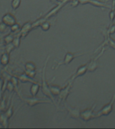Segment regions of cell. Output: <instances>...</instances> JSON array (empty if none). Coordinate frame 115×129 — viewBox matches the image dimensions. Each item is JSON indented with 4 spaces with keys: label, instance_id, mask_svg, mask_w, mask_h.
Masks as SVG:
<instances>
[{
    "label": "cell",
    "instance_id": "cell-36",
    "mask_svg": "<svg viewBox=\"0 0 115 129\" xmlns=\"http://www.w3.org/2000/svg\"><path fill=\"white\" fill-rule=\"evenodd\" d=\"M115 4V0H112V7H114Z\"/></svg>",
    "mask_w": 115,
    "mask_h": 129
},
{
    "label": "cell",
    "instance_id": "cell-16",
    "mask_svg": "<svg viewBox=\"0 0 115 129\" xmlns=\"http://www.w3.org/2000/svg\"><path fill=\"white\" fill-rule=\"evenodd\" d=\"M40 84L39 83H32V85L30 87V94L33 97L36 96V95L38 94V91H39V89H40Z\"/></svg>",
    "mask_w": 115,
    "mask_h": 129
},
{
    "label": "cell",
    "instance_id": "cell-9",
    "mask_svg": "<svg viewBox=\"0 0 115 129\" xmlns=\"http://www.w3.org/2000/svg\"><path fill=\"white\" fill-rule=\"evenodd\" d=\"M64 107L66 111L67 112V117L71 118L79 119L80 118V109L79 108H73L70 106L69 105L67 104V102L64 103Z\"/></svg>",
    "mask_w": 115,
    "mask_h": 129
},
{
    "label": "cell",
    "instance_id": "cell-22",
    "mask_svg": "<svg viewBox=\"0 0 115 129\" xmlns=\"http://www.w3.org/2000/svg\"><path fill=\"white\" fill-rule=\"evenodd\" d=\"M24 66H25V70H27V71L36 70V64H34L33 62H31V61H29V62H26Z\"/></svg>",
    "mask_w": 115,
    "mask_h": 129
},
{
    "label": "cell",
    "instance_id": "cell-10",
    "mask_svg": "<svg viewBox=\"0 0 115 129\" xmlns=\"http://www.w3.org/2000/svg\"><path fill=\"white\" fill-rule=\"evenodd\" d=\"M79 4L85 5V4H91L92 6L100 8H110V6L107 4L102 0H79Z\"/></svg>",
    "mask_w": 115,
    "mask_h": 129
},
{
    "label": "cell",
    "instance_id": "cell-18",
    "mask_svg": "<svg viewBox=\"0 0 115 129\" xmlns=\"http://www.w3.org/2000/svg\"><path fill=\"white\" fill-rule=\"evenodd\" d=\"M49 89L53 96H58L61 90V87L56 85H49Z\"/></svg>",
    "mask_w": 115,
    "mask_h": 129
},
{
    "label": "cell",
    "instance_id": "cell-4",
    "mask_svg": "<svg viewBox=\"0 0 115 129\" xmlns=\"http://www.w3.org/2000/svg\"><path fill=\"white\" fill-rule=\"evenodd\" d=\"M115 102V94L113 95L112 98V100H110V102L107 104L105 106L102 107V108L100 110L96 112V118H100L101 116H106L108 115H109L110 114L113 110V106H114V103Z\"/></svg>",
    "mask_w": 115,
    "mask_h": 129
},
{
    "label": "cell",
    "instance_id": "cell-30",
    "mask_svg": "<svg viewBox=\"0 0 115 129\" xmlns=\"http://www.w3.org/2000/svg\"><path fill=\"white\" fill-rule=\"evenodd\" d=\"M24 73H26L28 76H29L31 78L34 79L36 76V70L35 71H27V70H24Z\"/></svg>",
    "mask_w": 115,
    "mask_h": 129
},
{
    "label": "cell",
    "instance_id": "cell-8",
    "mask_svg": "<svg viewBox=\"0 0 115 129\" xmlns=\"http://www.w3.org/2000/svg\"><path fill=\"white\" fill-rule=\"evenodd\" d=\"M106 50V46L103 47L102 48L101 51L98 53V54L94 58H92L90 62L88 63V71L89 72H94L96 70L98 67V60L100 56H102L103 53L104 52L105 50Z\"/></svg>",
    "mask_w": 115,
    "mask_h": 129
},
{
    "label": "cell",
    "instance_id": "cell-23",
    "mask_svg": "<svg viewBox=\"0 0 115 129\" xmlns=\"http://www.w3.org/2000/svg\"><path fill=\"white\" fill-rule=\"evenodd\" d=\"M40 27L41 28L42 31H44V32H46V31H48L50 28V23L48 22V20H46L45 21L42 22V24H40Z\"/></svg>",
    "mask_w": 115,
    "mask_h": 129
},
{
    "label": "cell",
    "instance_id": "cell-13",
    "mask_svg": "<svg viewBox=\"0 0 115 129\" xmlns=\"http://www.w3.org/2000/svg\"><path fill=\"white\" fill-rule=\"evenodd\" d=\"M32 30H33V28H32V23H31L30 22H28L26 24H24L23 25L21 29L20 30V33L21 34V36H22V38H24L26 37L29 32L31 31Z\"/></svg>",
    "mask_w": 115,
    "mask_h": 129
},
{
    "label": "cell",
    "instance_id": "cell-2",
    "mask_svg": "<svg viewBox=\"0 0 115 129\" xmlns=\"http://www.w3.org/2000/svg\"><path fill=\"white\" fill-rule=\"evenodd\" d=\"M90 51H85V52H67L66 54H65V56L63 60H61L59 62H58L56 64H54V66L52 67V69H57L61 66V65H63V64H65V65H67L70 63L72 60H73L74 58H75L76 57H78V56H80L83 54H85L89 52Z\"/></svg>",
    "mask_w": 115,
    "mask_h": 129
},
{
    "label": "cell",
    "instance_id": "cell-31",
    "mask_svg": "<svg viewBox=\"0 0 115 129\" xmlns=\"http://www.w3.org/2000/svg\"><path fill=\"white\" fill-rule=\"evenodd\" d=\"M109 18L110 20V23L114 20L115 18V14H114V7H112V10L109 13Z\"/></svg>",
    "mask_w": 115,
    "mask_h": 129
},
{
    "label": "cell",
    "instance_id": "cell-20",
    "mask_svg": "<svg viewBox=\"0 0 115 129\" xmlns=\"http://www.w3.org/2000/svg\"><path fill=\"white\" fill-rule=\"evenodd\" d=\"M14 98H12V100H11V104H10V106L8 107V108L6 110V111H4V112L7 116L10 118L12 116V115L14 114Z\"/></svg>",
    "mask_w": 115,
    "mask_h": 129
},
{
    "label": "cell",
    "instance_id": "cell-5",
    "mask_svg": "<svg viewBox=\"0 0 115 129\" xmlns=\"http://www.w3.org/2000/svg\"><path fill=\"white\" fill-rule=\"evenodd\" d=\"M96 107V104H94L90 108L85 109L80 112V118L84 122L88 121L96 118V112L94 110Z\"/></svg>",
    "mask_w": 115,
    "mask_h": 129
},
{
    "label": "cell",
    "instance_id": "cell-19",
    "mask_svg": "<svg viewBox=\"0 0 115 129\" xmlns=\"http://www.w3.org/2000/svg\"><path fill=\"white\" fill-rule=\"evenodd\" d=\"M9 62H10V54L5 52L0 56V64L3 66H6Z\"/></svg>",
    "mask_w": 115,
    "mask_h": 129
},
{
    "label": "cell",
    "instance_id": "cell-29",
    "mask_svg": "<svg viewBox=\"0 0 115 129\" xmlns=\"http://www.w3.org/2000/svg\"><path fill=\"white\" fill-rule=\"evenodd\" d=\"M6 90H8L10 93H12L14 91V90H15V89H14V86L13 83H12L11 81H9L7 83V87H6Z\"/></svg>",
    "mask_w": 115,
    "mask_h": 129
},
{
    "label": "cell",
    "instance_id": "cell-6",
    "mask_svg": "<svg viewBox=\"0 0 115 129\" xmlns=\"http://www.w3.org/2000/svg\"><path fill=\"white\" fill-rule=\"evenodd\" d=\"M73 87V83H67L65 87L61 88V92L58 95V104H60L61 103H65L67 102V98L69 96V95L70 94L71 89Z\"/></svg>",
    "mask_w": 115,
    "mask_h": 129
},
{
    "label": "cell",
    "instance_id": "cell-12",
    "mask_svg": "<svg viewBox=\"0 0 115 129\" xmlns=\"http://www.w3.org/2000/svg\"><path fill=\"white\" fill-rule=\"evenodd\" d=\"M2 22L6 24L7 26H10V27L17 22L15 16L11 13H7L5 15H4V16L2 17Z\"/></svg>",
    "mask_w": 115,
    "mask_h": 129
},
{
    "label": "cell",
    "instance_id": "cell-3",
    "mask_svg": "<svg viewBox=\"0 0 115 129\" xmlns=\"http://www.w3.org/2000/svg\"><path fill=\"white\" fill-rule=\"evenodd\" d=\"M23 102L27 104L29 107H33L37 104H51L52 102L48 98H36V96L32 98H21ZM53 104V103H52Z\"/></svg>",
    "mask_w": 115,
    "mask_h": 129
},
{
    "label": "cell",
    "instance_id": "cell-15",
    "mask_svg": "<svg viewBox=\"0 0 115 129\" xmlns=\"http://www.w3.org/2000/svg\"><path fill=\"white\" fill-rule=\"evenodd\" d=\"M19 79L20 81H21L22 83H26V82H30V83H36L37 81H34V79L31 77H30L29 76H28L27 75L24 73H22V74L18 75V77H17Z\"/></svg>",
    "mask_w": 115,
    "mask_h": 129
},
{
    "label": "cell",
    "instance_id": "cell-17",
    "mask_svg": "<svg viewBox=\"0 0 115 129\" xmlns=\"http://www.w3.org/2000/svg\"><path fill=\"white\" fill-rule=\"evenodd\" d=\"M10 81H12V83H13L14 86V89H15V91L17 93V94L18 95V96L20 97V98H22V95L20 94V91H19V86H18V83H19V79H18V77H16L12 76L11 77V79H10Z\"/></svg>",
    "mask_w": 115,
    "mask_h": 129
},
{
    "label": "cell",
    "instance_id": "cell-24",
    "mask_svg": "<svg viewBox=\"0 0 115 129\" xmlns=\"http://www.w3.org/2000/svg\"><path fill=\"white\" fill-rule=\"evenodd\" d=\"M21 26H20V24L18 23H15L14 24H13L12 26H10V31L13 33H15V32H20V29H21Z\"/></svg>",
    "mask_w": 115,
    "mask_h": 129
},
{
    "label": "cell",
    "instance_id": "cell-32",
    "mask_svg": "<svg viewBox=\"0 0 115 129\" xmlns=\"http://www.w3.org/2000/svg\"><path fill=\"white\" fill-rule=\"evenodd\" d=\"M7 28V25L5 24L4 22H1L0 23V33H4L6 30Z\"/></svg>",
    "mask_w": 115,
    "mask_h": 129
},
{
    "label": "cell",
    "instance_id": "cell-1",
    "mask_svg": "<svg viewBox=\"0 0 115 129\" xmlns=\"http://www.w3.org/2000/svg\"><path fill=\"white\" fill-rule=\"evenodd\" d=\"M50 58V56H48L46 59V61L44 62V65L42 68V83H41V90H42V93L45 95L46 97L50 99V100L52 101V103L54 104L55 106H57L55 102V100H54V96L52 95L51 92H50V89H49V84H48V83L46 81V76H45V74H46V65H47V63H48V59Z\"/></svg>",
    "mask_w": 115,
    "mask_h": 129
},
{
    "label": "cell",
    "instance_id": "cell-37",
    "mask_svg": "<svg viewBox=\"0 0 115 129\" xmlns=\"http://www.w3.org/2000/svg\"><path fill=\"white\" fill-rule=\"evenodd\" d=\"M114 14H115V9H114Z\"/></svg>",
    "mask_w": 115,
    "mask_h": 129
},
{
    "label": "cell",
    "instance_id": "cell-7",
    "mask_svg": "<svg viewBox=\"0 0 115 129\" xmlns=\"http://www.w3.org/2000/svg\"><path fill=\"white\" fill-rule=\"evenodd\" d=\"M72 0H62V1H60L59 2L58 4H56V6L53 8L52 10H50V12H48L47 14L44 16V18L46 19V20H48V18H51L52 16H55L57 13H58L59 11H60L61 9H62L63 7H64L66 4H69V2H71Z\"/></svg>",
    "mask_w": 115,
    "mask_h": 129
},
{
    "label": "cell",
    "instance_id": "cell-14",
    "mask_svg": "<svg viewBox=\"0 0 115 129\" xmlns=\"http://www.w3.org/2000/svg\"><path fill=\"white\" fill-rule=\"evenodd\" d=\"M9 120L10 118H8L4 112H2L0 114V125L2 126L3 128H9Z\"/></svg>",
    "mask_w": 115,
    "mask_h": 129
},
{
    "label": "cell",
    "instance_id": "cell-27",
    "mask_svg": "<svg viewBox=\"0 0 115 129\" xmlns=\"http://www.w3.org/2000/svg\"><path fill=\"white\" fill-rule=\"evenodd\" d=\"M15 46H14V44L12 43H10V44H6V46H5V50H6V52L8 54H10L12 52V50H14Z\"/></svg>",
    "mask_w": 115,
    "mask_h": 129
},
{
    "label": "cell",
    "instance_id": "cell-35",
    "mask_svg": "<svg viewBox=\"0 0 115 129\" xmlns=\"http://www.w3.org/2000/svg\"><path fill=\"white\" fill-rule=\"evenodd\" d=\"M110 25H114V26H115V18H114V20H113L112 22H111Z\"/></svg>",
    "mask_w": 115,
    "mask_h": 129
},
{
    "label": "cell",
    "instance_id": "cell-26",
    "mask_svg": "<svg viewBox=\"0 0 115 129\" xmlns=\"http://www.w3.org/2000/svg\"><path fill=\"white\" fill-rule=\"evenodd\" d=\"M14 36L12 35V34H8L7 36H5V38H4V42H5V44H10V43H12L13 42V40H14Z\"/></svg>",
    "mask_w": 115,
    "mask_h": 129
},
{
    "label": "cell",
    "instance_id": "cell-28",
    "mask_svg": "<svg viewBox=\"0 0 115 129\" xmlns=\"http://www.w3.org/2000/svg\"><path fill=\"white\" fill-rule=\"evenodd\" d=\"M6 108V98L4 96L2 100H0V111L1 112H4L5 109Z\"/></svg>",
    "mask_w": 115,
    "mask_h": 129
},
{
    "label": "cell",
    "instance_id": "cell-34",
    "mask_svg": "<svg viewBox=\"0 0 115 129\" xmlns=\"http://www.w3.org/2000/svg\"><path fill=\"white\" fill-rule=\"evenodd\" d=\"M50 2H52V3H53V4H57L59 3V2H60L59 0H49Z\"/></svg>",
    "mask_w": 115,
    "mask_h": 129
},
{
    "label": "cell",
    "instance_id": "cell-33",
    "mask_svg": "<svg viewBox=\"0 0 115 129\" xmlns=\"http://www.w3.org/2000/svg\"><path fill=\"white\" fill-rule=\"evenodd\" d=\"M71 6H72L73 8H75L77 6H78L79 4V0H72L71 2Z\"/></svg>",
    "mask_w": 115,
    "mask_h": 129
},
{
    "label": "cell",
    "instance_id": "cell-38",
    "mask_svg": "<svg viewBox=\"0 0 115 129\" xmlns=\"http://www.w3.org/2000/svg\"></svg>",
    "mask_w": 115,
    "mask_h": 129
},
{
    "label": "cell",
    "instance_id": "cell-11",
    "mask_svg": "<svg viewBox=\"0 0 115 129\" xmlns=\"http://www.w3.org/2000/svg\"><path fill=\"white\" fill-rule=\"evenodd\" d=\"M87 71H88V63L79 67L77 69L76 72L73 75H72L70 79H69L68 80H67L66 83L70 82L73 83L75 81V79H76L77 77L84 75L87 73Z\"/></svg>",
    "mask_w": 115,
    "mask_h": 129
},
{
    "label": "cell",
    "instance_id": "cell-25",
    "mask_svg": "<svg viewBox=\"0 0 115 129\" xmlns=\"http://www.w3.org/2000/svg\"><path fill=\"white\" fill-rule=\"evenodd\" d=\"M21 2H22V0H12V3H11V6H12V9L14 10H17L20 7Z\"/></svg>",
    "mask_w": 115,
    "mask_h": 129
},
{
    "label": "cell",
    "instance_id": "cell-21",
    "mask_svg": "<svg viewBox=\"0 0 115 129\" xmlns=\"http://www.w3.org/2000/svg\"><path fill=\"white\" fill-rule=\"evenodd\" d=\"M21 38H22V36H21V34H20V32L14 37L13 42H12V44H14V46H15L16 48H18L20 47V42H21Z\"/></svg>",
    "mask_w": 115,
    "mask_h": 129
}]
</instances>
